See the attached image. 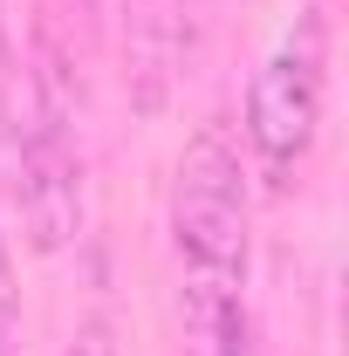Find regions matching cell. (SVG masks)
I'll list each match as a JSON object with an SVG mask.
<instances>
[{
  "label": "cell",
  "instance_id": "3",
  "mask_svg": "<svg viewBox=\"0 0 349 356\" xmlns=\"http://www.w3.org/2000/svg\"><path fill=\"white\" fill-rule=\"evenodd\" d=\"M14 192H21V213L35 247L55 254L69 247V233L83 226V165H76V137H69V110H62V89L35 83L28 96V124L14 137Z\"/></svg>",
  "mask_w": 349,
  "mask_h": 356
},
{
  "label": "cell",
  "instance_id": "1",
  "mask_svg": "<svg viewBox=\"0 0 349 356\" xmlns=\"http://www.w3.org/2000/svg\"><path fill=\"white\" fill-rule=\"evenodd\" d=\"M172 240L185 267V343L192 356H240L247 336V178L226 131H199L178 158Z\"/></svg>",
  "mask_w": 349,
  "mask_h": 356
},
{
  "label": "cell",
  "instance_id": "4",
  "mask_svg": "<svg viewBox=\"0 0 349 356\" xmlns=\"http://www.w3.org/2000/svg\"><path fill=\"white\" fill-rule=\"evenodd\" d=\"M21 350V281H14V254H7V233H0V356Z\"/></svg>",
  "mask_w": 349,
  "mask_h": 356
},
{
  "label": "cell",
  "instance_id": "5",
  "mask_svg": "<svg viewBox=\"0 0 349 356\" xmlns=\"http://www.w3.org/2000/svg\"><path fill=\"white\" fill-rule=\"evenodd\" d=\"M76 356H117V343H110V322H83V336H76Z\"/></svg>",
  "mask_w": 349,
  "mask_h": 356
},
{
  "label": "cell",
  "instance_id": "2",
  "mask_svg": "<svg viewBox=\"0 0 349 356\" xmlns=\"http://www.w3.org/2000/svg\"><path fill=\"white\" fill-rule=\"evenodd\" d=\"M322 69H329V42H322V14L308 7L247 83V144L261 151L267 172H288L308 158L322 124Z\"/></svg>",
  "mask_w": 349,
  "mask_h": 356
}]
</instances>
